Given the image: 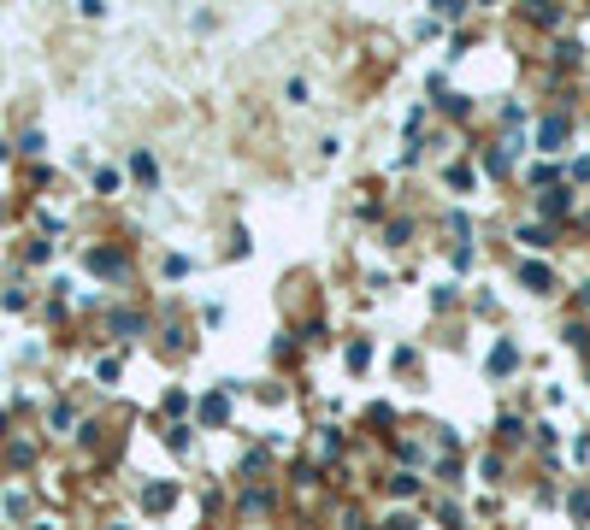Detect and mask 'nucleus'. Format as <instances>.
<instances>
[{"label": "nucleus", "instance_id": "0eeeda50", "mask_svg": "<svg viewBox=\"0 0 590 530\" xmlns=\"http://www.w3.org/2000/svg\"><path fill=\"white\" fill-rule=\"evenodd\" d=\"M224 413H231V401H224V395H207V401H201V419H207V424H224Z\"/></svg>", "mask_w": 590, "mask_h": 530}, {"label": "nucleus", "instance_id": "6e6552de", "mask_svg": "<svg viewBox=\"0 0 590 530\" xmlns=\"http://www.w3.org/2000/svg\"><path fill=\"white\" fill-rule=\"evenodd\" d=\"M284 100H290V107H307V77H290V83H284Z\"/></svg>", "mask_w": 590, "mask_h": 530}, {"label": "nucleus", "instance_id": "f03ea898", "mask_svg": "<svg viewBox=\"0 0 590 530\" xmlns=\"http://www.w3.org/2000/svg\"><path fill=\"white\" fill-rule=\"evenodd\" d=\"M520 283L532 289V295H555V271H549V265H532V260H525L520 265Z\"/></svg>", "mask_w": 590, "mask_h": 530}, {"label": "nucleus", "instance_id": "f8f14e48", "mask_svg": "<svg viewBox=\"0 0 590 530\" xmlns=\"http://www.w3.org/2000/svg\"><path fill=\"white\" fill-rule=\"evenodd\" d=\"M491 372H513V348H508V342L491 353Z\"/></svg>", "mask_w": 590, "mask_h": 530}, {"label": "nucleus", "instance_id": "39448f33", "mask_svg": "<svg viewBox=\"0 0 590 530\" xmlns=\"http://www.w3.org/2000/svg\"><path fill=\"white\" fill-rule=\"evenodd\" d=\"M89 271H100V277H124V254H112V248H95V254H89Z\"/></svg>", "mask_w": 590, "mask_h": 530}, {"label": "nucleus", "instance_id": "1a4fd4ad", "mask_svg": "<svg viewBox=\"0 0 590 530\" xmlns=\"http://www.w3.org/2000/svg\"><path fill=\"white\" fill-rule=\"evenodd\" d=\"M413 489H419V477H413V472H396L390 477V495H413Z\"/></svg>", "mask_w": 590, "mask_h": 530}, {"label": "nucleus", "instance_id": "9b49d317", "mask_svg": "<svg viewBox=\"0 0 590 530\" xmlns=\"http://www.w3.org/2000/svg\"><path fill=\"white\" fill-rule=\"evenodd\" d=\"M112 331H119V336H136V331H142V319H136V312H119V319H112Z\"/></svg>", "mask_w": 590, "mask_h": 530}, {"label": "nucleus", "instance_id": "20e7f679", "mask_svg": "<svg viewBox=\"0 0 590 530\" xmlns=\"http://www.w3.org/2000/svg\"><path fill=\"white\" fill-rule=\"evenodd\" d=\"M0 519L24 525V519H30V495H24V489H6V495H0Z\"/></svg>", "mask_w": 590, "mask_h": 530}, {"label": "nucleus", "instance_id": "f3484780", "mask_svg": "<svg viewBox=\"0 0 590 530\" xmlns=\"http://www.w3.org/2000/svg\"><path fill=\"white\" fill-rule=\"evenodd\" d=\"M112 530H124V525H112Z\"/></svg>", "mask_w": 590, "mask_h": 530}, {"label": "nucleus", "instance_id": "9d476101", "mask_svg": "<svg viewBox=\"0 0 590 530\" xmlns=\"http://www.w3.org/2000/svg\"><path fill=\"white\" fill-rule=\"evenodd\" d=\"M130 171L142 177V183H154V177H160V166H154V159H148V154H136V159H130Z\"/></svg>", "mask_w": 590, "mask_h": 530}, {"label": "nucleus", "instance_id": "2eb2a0df", "mask_svg": "<svg viewBox=\"0 0 590 530\" xmlns=\"http://www.w3.org/2000/svg\"><path fill=\"white\" fill-rule=\"evenodd\" d=\"M30 530H59V525L54 519H30Z\"/></svg>", "mask_w": 590, "mask_h": 530}, {"label": "nucleus", "instance_id": "f257e3e1", "mask_svg": "<svg viewBox=\"0 0 590 530\" xmlns=\"http://www.w3.org/2000/svg\"><path fill=\"white\" fill-rule=\"evenodd\" d=\"M178 507V484H148L142 489V513H171Z\"/></svg>", "mask_w": 590, "mask_h": 530}, {"label": "nucleus", "instance_id": "dca6fc26", "mask_svg": "<svg viewBox=\"0 0 590 530\" xmlns=\"http://www.w3.org/2000/svg\"><path fill=\"white\" fill-rule=\"evenodd\" d=\"M573 177H590V159H579V171H573Z\"/></svg>", "mask_w": 590, "mask_h": 530}, {"label": "nucleus", "instance_id": "423d86ee", "mask_svg": "<svg viewBox=\"0 0 590 530\" xmlns=\"http://www.w3.org/2000/svg\"><path fill=\"white\" fill-rule=\"evenodd\" d=\"M525 18L543 24V30H555V24H561V6H555V0H537V6H525Z\"/></svg>", "mask_w": 590, "mask_h": 530}, {"label": "nucleus", "instance_id": "4468645a", "mask_svg": "<svg viewBox=\"0 0 590 530\" xmlns=\"http://www.w3.org/2000/svg\"><path fill=\"white\" fill-rule=\"evenodd\" d=\"M384 530H413V513H390V525Z\"/></svg>", "mask_w": 590, "mask_h": 530}, {"label": "nucleus", "instance_id": "ddd939ff", "mask_svg": "<svg viewBox=\"0 0 590 530\" xmlns=\"http://www.w3.org/2000/svg\"><path fill=\"white\" fill-rule=\"evenodd\" d=\"M520 242H525V248H549V230H532V224H525V230H520Z\"/></svg>", "mask_w": 590, "mask_h": 530}, {"label": "nucleus", "instance_id": "7ed1b4c3", "mask_svg": "<svg viewBox=\"0 0 590 530\" xmlns=\"http://www.w3.org/2000/svg\"><path fill=\"white\" fill-rule=\"evenodd\" d=\"M567 136H573L567 112H555V118H543V130H537V148H567Z\"/></svg>", "mask_w": 590, "mask_h": 530}]
</instances>
